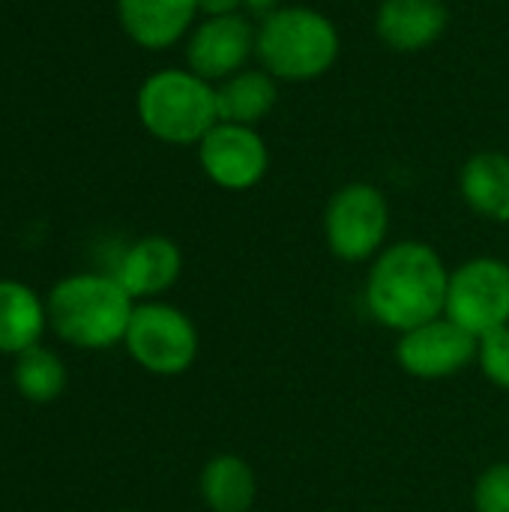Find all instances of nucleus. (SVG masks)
<instances>
[{"label": "nucleus", "mask_w": 509, "mask_h": 512, "mask_svg": "<svg viewBox=\"0 0 509 512\" xmlns=\"http://www.w3.org/2000/svg\"><path fill=\"white\" fill-rule=\"evenodd\" d=\"M450 270L435 246L423 240H399L369 264L363 300L369 315L393 330L408 333L444 315Z\"/></svg>", "instance_id": "1"}, {"label": "nucleus", "mask_w": 509, "mask_h": 512, "mask_svg": "<svg viewBox=\"0 0 509 512\" xmlns=\"http://www.w3.org/2000/svg\"><path fill=\"white\" fill-rule=\"evenodd\" d=\"M48 327L57 339L81 351H105L123 345L135 312L132 294L114 273H72L54 282L45 297Z\"/></svg>", "instance_id": "2"}, {"label": "nucleus", "mask_w": 509, "mask_h": 512, "mask_svg": "<svg viewBox=\"0 0 509 512\" xmlns=\"http://www.w3.org/2000/svg\"><path fill=\"white\" fill-rule=\"evenodd\" d=\"M255 54L276 81H312L333 69L339 30L312 6H282L261 18Z\"/></svg>", "instance_id": "3"}, {"label": "nucleus", "mask_w": 509, "mask_h": 512, "mask_svg": "<svg viewBox=\"0 0 509 512\" xmlns=\"http://www.w3.org/2000/svg\"><path fill=\"white\" fill-rule=\"evenodd\" d=\"M141 126L165 144L198 147L201 138L219 123L216 87L192 69H159L135 96Z\"/></svg>", "instance_id": "4"}, {"label": "nucleus", "mask_w": 509, "mask_h": 512, "mask_svg": "<svg viewBox=\"0 0 509 512\" xmlns=\"http://www.w3.org/2000/svg\"><path fill=\"white\" fill-rule=\"evenodd\" d=\"M126 354L156 378H177L189 372L201 351L195 321L162 300H141L123 336Z\"/></svg>", "instance_id": "5"}, {"label": "nucleus", "mask_w": 509, "mask_h": 512, "mask_svg": "<svg viewBox=\"0 0 509 512\" xmlns=\"http://www.w3.org/2000/svg\"><path fill=\"white\" fill-rule=\"evenodd\" d=\"M390 234V204L372 183L336 189L324 210V240L333 258L345 264L375 261Z\"/></svg>", "instance_id": "6"}, {"label": "nucleus", "mask_w": 509, "mask_h": 512, "mask_svg": "<svg viewBox=\"0 0 509 512\" xmlns=\"http://www.w3.org/2000/svg\"><path fill=\"white\" fill-rule=\"evenodd\" d=\"M444 315L483 339L492 330L509 324V264L483 255L450 270Z\"/></svg>", "instance_id": "7"}, {"label": "nucleus", "mask_w": 509, "mask_h": 512, "mask_svg": "<svg viewBox=\"0 0 509 512\" xmlns=\"http://www.w3.org/2000/svg\"><path fill=\"white\" fill-rule=\"evenodd\" d=\"M480 339L453 324L447 315L426 321L396 342V363L405 375L420 381H444L477 363Z\"/></svg>", "instance_id": "8"}, {"label": "nucleus", "mask_w": 509, "mask_h": 512, "mask_svg": "<svg viewBox=\"0 0 509 512\" xmlns=\"http://www.w3.org/2000/svg\"><path fill=\"white\" fill-rule=\"evenodd\" d=\"M198 162L210 183L225 192H246L267 177L270 150L255 126L216 123L198 144Z\"/></svg>", "instance_id": "9"}, {"label": "nucleus", "mask_w": 509, "mask_h": 512, "mask_svg": "<svg viewBox=\"0 0 509 512\" xmlns=\"http://www.w3.org/2000/svg\"><path fill=\"white\" fill-rule=\"evenodd\" d=\"M255 36L258 27H252L240 12L207 15L186 36V69L210 84L225 81L246 69V60L255 54Z\"/></svg>", "instance_id": "10"}, {"label": "nucleus", "mask_w": 509, "mask_h": 512, "mask_svg": "<svg viewBox=\"0 0 509 512\" xmlns=\"http://www.w3.org/2000/svg\"><path fill=\"white\" fill-rule=\"evenodd\" d=\"M111 273L132 294L135 303L156 300L177 285L183 273V252L174 240L162 234H150V237L129 243L120 252Z\"/></svg>", "instance_id": "11"}, {"label": "nucleus", "mask_w": 509, "mask_h": 512, "mask_svg": "<svg viewBox=\"0 0 509 512\" xmlns=\"http://www.w3.org/2000/svg\"><path fill=\"white\" fill-rule=\"evenodd\" d=\"M195 15L198 0H117L120 27L147 51H165L189 36Z\"/></svg>", "instance_id": "12"}, {"label": "nucleus", "mask_w": 509, "mask_h": 512, "mask_svg": "<svg viewBox=\"0 0 509 512\" xmlns=\"http://www.w3.org/2000/svg\"><path fill=\"white\" fill-rule=\"evenodd\" d=\"M444 0H384L375 15L378 39L393 51H423L447 30Z\"/></svg>", "instance_id": "13"}, {"label": "nucleus", "mask_w": 509, "mask_h": 512, "mask_svg": "<svg viewBox=\"0 0 509 512\" xmlns=\"http://www.w3.org/2000/svg\"><path fill=\"white\" fill-rule=\"evenodd\" d=\"M48 330V306L30 285L0 279V354L18 357L42 342Z\"/></svg>", "instance_id": "14"}, {"label": "nucleus", "mask_w": 509, "mask_h": 512, "mask_svg": "<svg viewBox=\"0 0 509 512\" xmlns=\"http://www.w3.org/2000/svg\"><path fill=\"white\" fill-rule=\"evenodd\" d=\"M459 192L477 216L489 222H509L507 153H498V150L474 153L459 171Z\"/></svg>", "instance_id": "15"}, {"label": "nucleus", "mask_w": 509, "mask_h": 512, "mask_svg": "<svg viewBox=\"0 0 509 512\" xmlns=\"http://www.w3.org/2000/svg\"><path fill=\"white\" fill-rule=\"evenodd\" d=\"M198 492L210 512H249L258 498V477L243 456L219 453L201 468Z\"/></svg>", "instance_id": "16"}, {"label": "nucleus", "mask_w": 509, "mask_h": 512, "mask_svg": "<svg viewBox=\"0 0 509 512\" xmlns=\"http://www.w3.org/2000/svg\"><path fill=\"white\" fill-rule=\"evenodd\" d=\"M279 87L267 69H240L216 84V111L222 123L258 126L276 105Z\"/></svg>", "instance_id": "17"}, {"label": "nucleus", "mask_w": 509, "mask_h": 512, "mask_svg": "<svg viewBox=\"0 0 509 512\" xmlns=\"http://www.w3.org/2000/svg\"><path fill=\"white\" fill-rule=\"evenodd\" d=\"M12 384L21 393V399L33 402V405H48L54 399L63 396L69 372L63 357L48 348V345H33L27 351H21L18 357H12Z\"/></svg>", "instance_id": "18"}, {"label": "nucleus", "mask_w": 509, "mask_h": 512, "mask_svg": "<svg viewBox=\"0 0 509 512\" xmlns=\"http://www.w3.org/2000/svg\"><path fill=\"white\" fill-rule=\"evenodd\" d=\"M477 366L483 378L498 387L509 390V324L501 330H492L477 345Z\"/></svg>", "instance_id": "19"}, {"label": "nucleus", "mask_w": 509, "mask_h": 512, "mask_svg": "<svg viewBox=\"0 0 509 512\" xmlns=\"http://www.w3.org/2000/svg\"><path fill=\"white\" fill-rule=\"evenodd\" d=\"M474 512H509V462L489 465L471 492Z\"/></svg>", "instance_id": "20"}, {"label": "nucleus", "mask_w": 509, "mask_h": 512, "mask_svg": "<svg viewBox=\"0 0 509 512\" xmlns=\"http://www.w3.org/2000/svg\"><path fill=\"white\" fill-rule=\"evenodd\" d=\"M240 6H243V0H198V12H204V18L207 15H234V12H240Z\"/></svg>", "instance_id": "21"}, {"label": "nucleus", "mask_w": 509, "mask_h": 512, "mask_svg": "<svg viewBox=\"0 0 509 512\" xmlns=\"http://www.w3.org/2000/svg\"><path fill=\"white\" fill-rule=\"evenodd\" d=\"M243 9H249V12H255V15H261V18H267L270 12L282 9V0H243Z\"/></svg>", "instance_id": "22"}, {"label": "nucleus", "mask_w": 509, "mask_h": 512, "mask_svg": "<svg viewBox=\"0 0 509 512\" xmlns=\"http://www.w3.org/2000/svg\"><path fill=\"white\" fill-rule=\"evenodd\" d=\"M117 512H138V510H117Z\"/></svg>", "instance_id": "23"}]
</instances>
